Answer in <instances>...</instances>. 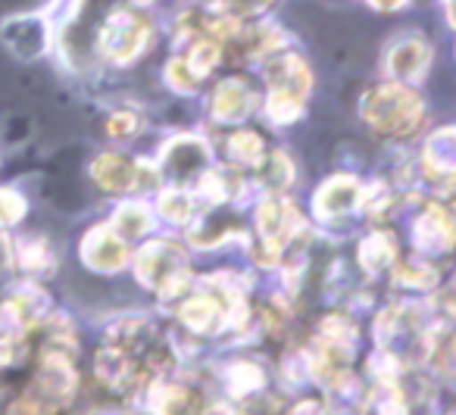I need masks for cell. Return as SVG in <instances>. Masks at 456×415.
I'll list each match as a JSON object with an SVG mask.
<instances>
[{
	"mask_svg": "<svg viewBox=\"0 0 456 415\" xmlns=\"http://www.w3.org/2000/svg\"><path fill=\"white\" fill-rule=\"evenodd\" d=\"M362 119L369 128H375L385 138H406L416 132L422 122V101L412 91L400 88L397 82L375 85L366 97H362Z\"/></svg>",
	"mask_w": 456,
	"mask_h": 415,
	"instance_id": "cell-1",
	"label": "cell"
},
{
	"mask_svg": "<svg viewBox=\"0 0 456 415\" xmlns=\"http://www.w3.org/2000/svg\"><path fill=\"white\" fill-rule=\"evenodd\" d=\"M97 47L113 63H132L151 41V26L132 10H103L97 20Z\"/></svg>",
	"mask_w": 456,
	"mask_h": 415,
	"instance_id": "cell-2",
	"label": "cell"
},
{
	"mask_svg": "<svg viewBox=\"0 0 456 415\" xmlns=\"http://www.w3.org/2000/svg\"><path fill=\"white\" fill-rule=\"evenodd\" d=\"M182 265H184V250L175 244H169V240H153V244H147L144 250L138 253V259H134L138 281L153 290H159L163 297H172L184 281H188Z\"/></svg>",
	"mask_w": 456,
	"mask_h": 415,
	"instance_id": "cell-3",
	"label": "cell"
},
{
	"mask_svg": "<svg viewBox=\"0 0 456 415\" xmlns=\"http://www.w3.org/2000/svg\"><path fill=\"white\" fill-rule=\"evenodd\" d=\"M94 182L107 191H116V194H126V191H134L141 184H147L144 178H153V172H147L138 159L119 157V153H103V157L94 159V169H91Z\"/></svg>",
	"mask_w": 456,
	"mask_h": 415,
	"instance_id": "cell-4",
	"label": "cell"
},
{
	"mask_svg": "<svg viewBox=\"0 0 456 415\" xmlns=\"http://www.w3.org/2000/svg\"><path fill=\"white\" fill-rule=\"evenodd\" d=\"M431 66V47L422 38H400L391 45L385 60V69L394 82H422Z\"/></svg>",
	"mask_w": 456,
	"mask_h": 415,
	"instance_id": "cell-5",
	"label": "cell"
},
{
	"mask_svg": "<svg viewBox=\"0 0 456 415\" xmlns=\"http://www.w3.org/2000/svg\"><path fill=\"white\" fill-rule=\"evenodd\" d=\"M266 78L275 94H288V97H294V101H304L313 85L310 66H306L297 53H275L266 66Z\"/></svg>",
	"mask_w": 456,
	"mask_h": 415,
	"instance_id": "cell-6",
	"label": "cell"
},
{
	"mask_svg": "<svg viewBox=\"0 0 456 415\" xmlns=\"http://www.w3.org/2000/svg\"><path fill=\"white\" fill-rule=\"evenodd\" d=\"M260 103V94L250 82H244L241 76L228 78L216 88L213 94V116L219 122H238L244 116H250Z\"/></svg>",
	"mask_w": 456,
	"mask_h": 415,
	"instance_id": "cell-7",
	"label": "cell"
},
{
	"mask_svg": "<svg viewBox=\"0 0 456 415\" xmlns=\"http://www.w3.org/2000/svg\"><path fill=\"white\" fill-rule=\"evenodd\" d=\"M82 256L85 263L91 265L94 272H119L122 265L128 263V253H126V244L116 232L110 228H94V232L85 234L82 240Z\"/></svg>",
	"mask_w": 456,
	"mask_h": 415,
	"instance_id": "cell-8",
	"label": "cell"
},
{
	"mask_svg": "<svg viewBox=\"0 0 456 415\" xmlns=\"http://www.w3.org/2000/svg\"><path fill=\"white\" fill-rule=\"evenodd\" d=\"M207 166V144L191 134H182L178 141H172L166 147L163 157V172L172 182H184V178H197Z\"/></svg>",
	"mask_w": 456,
	"mask_h": 415,
	"instance_id": "cell-9",
	"label": "cell"
},
{
	"mask_svg": "<svg viewBox=\"0 0 456 415\" xmlns=\"http://www.w3.org/2000/svg\"><path fill=\"white\" fill-rule=\"evenodd\" d=\"M316 203H319V213H322L325 219L347 216L360 207V184H356L350 175H338V178H331L322 191H319Z\"/></svg>",
	"mask_w": 456,
	"mask_h": 415,
	"instance_id": "cell-10",
	"label": "cell"
},
{
	"mask_svg": "<svg viewBox=\"0 0 456 415\" xmlns=\"http://www.w3.org/2000/svg\"><path fill=\"white\" fill-rule=\"evenodd\" d=\"M416 240H419V247L428 253H447L450 244H453V228H450L447 209L431 207L428 213L416 222Z\"/></svg>",
	"mask_w": 456,
	"mask_h": 415,
	"instance_id": "cell-11",
	"label": "cell"
},
{
	"mask_svg": "<svg viewBox=\"0 0 456 415\" xmlns=\"http://www.w3.org/2000/svg\"><path fill=\"white\" fill-rule=\"evenodd\" d=\"M200 403H203V396L197 394V387L188 381H166V384H159V390L153 394V406L166 409V412H191V409H203Z\"/></svg>",
	"mask_w": 456,
	"mask_h": 415,
	"instance_id": "cell-12",
	"label": "cell"
},
{
	"mask_svg": "<svg viewBox=\"0 0 456 415\" xmlns=\"http://www.w3.org/2000/svg\"><path fill=\"white\" fill-rule=\"evenodd\" d=\"M225 151H228V159L235 166H260L266 159L263 153V138L250 128H235V132L225 138Z\"/></svg>",
	"mask_w": 456,
	"mask_h": 415,
	"instance_id": "cell-13",
	"label": "cell"
},
{
	"mask_svg": "<svg viewBox=\"0 0 456 415\" xmlns=\"http://www.w3.org/2000/svg\"><path fill=\"white\" fill-rule=\"evenodd\" d=\"M20 263H22V269L28 272V275H35V278H45V275H51L53 269H57V256H53V247L47 244L41 234H32V238H26L22 240V247H20Z\"/></svg>",
	"mask_w": 456,
	"mask_h": 415,
	"instance_id": "cell-14",
	"label": "cell"
},
{
	"mask_svg": "<svg viewBox=\"0 0 456 415\" xmlns=\"http://www.w3.org/2000/svg\"><path fill=\"white\" fill-rule=\"evenodd\" d=\"M391 263H394V240H391V234H387V232L369 234V238L362 240V247H360L362 272H369V275H379V272L387 269Z\"/></svg>",
	"mask_w": 456,
	"mask_h": 415,
	"instance_id": "cell-15",
	"label": "cell"
},
{
	"mask_svg": "<svg viewBox=\"0 0 456 415\" xmlns=\"http://www.w3.org/2000/svg\"><path fill=\"white\" fill-rule=\"evenodd\" d=\"M113 228L119 238H141V234L151 228V213L141 203H126V207L116 213Z\"/></svg>",
	"mask_w": 456,
	"mask_h": 415,
	"instance_id": "cell-16",
	"label": "cell"
},
{
	"mask_svg": "<svg viewBox=\"0 0 456 415\" xmlns=\"http://www.w3.org/2000/svg\"><path fill=\"white\" fill-rule=\"evenodd\" d=\"M228 387H232V394H235V396H248V394H254V390H260L263 387L260 365L248 362V359L235 362L232 369H228Z\"/></svg>",
	"mask_w": 456,
	"mask_h": 415,
	"instance_id": "cell-17",
	"label": "cell"
},
{
	"mask_svg": "<svg viewBox=\"0 0 456 415\" xmlns=\"http://www.w3.org/2000/svg\"><path fill=\"white\" fill-rule=\"evenodd\" d=\"M397 281L410 288H435V265H428L425 259H410L400 265Z\"/></svg>",
	"mask_w": 456,
	"mask_h": 415,
	"instance_id": "cell-18",
	"label": "cell"
},
{
	"mask_svg": "<svg viewBox=\"0 0 456 415\" xmlns=\"http://www.w3.org/2000/svg\"><path fill=\"white\" fill-rule=\"evenodd\" d=\"M26 216V200L16 191H0V228L16 225Z\"/></svg>",
	"mask_w": 456,
	"mask_h": 415,
	"instance_id": "cell-19",
	"label": "cell"
},
{
	"mask_svg": "<svg viewBox=\"0 0 456 415\" xmlns=\"http://www.w3.org/2000/svg\"><path fill=\"white\" fill-rule=\"evenodd\" d=\"M159 213L169 222H184L191 216V197L182 194V191H169V194L159 200Z\"/></svg>",
	"mask_w": 456,
	"mask_h": 415,
	"instance_id": "cell-20",
	"label": "cell"
},
{
	"mask_svg": "<svg viewBox=\"0 0 456 415\" xmlns=\"http://www.w3.org/2000/svg\"><path fill=\"white\" fill-rule=\"evenodd\" d=\"M138 128H141V119H138V113H132V110H122V113H113L110 116V122H107V132H110V138H132V134H138Z\"/></svg>",
	"mask_w": 456,
	"mask_h": 415,
	"instance_id": "cell-21",
	"label": "cell"
},
{
	"mask_svg": "<svg viewBox=\"0 0 456 415\" xmlns=\"http://www.w3.org/2000/svg\"><path fill=\"white\" fill-rule=\"evenodd\" d=\"M369 4L379 10H397V7H403L406 0H369Z\"/></svg>",
	"mask_w": 456,
	"mask_h": 415,
	"instance_id": "cell-22",
	"label": "cell"
},
{
	"mask_svg": "<svg viewBox=\"0 0 456 415\" xmlns=\"http://www.w3.org/2000/svg\"><path fill=\"white\" fill-rule=\"evenodd\" d=\"M132 4H141V7H147V4H153V0H132Z\"/></svg>",
	"mask_w": 456,
	"mask_h": 415,
	"instance_id": "cell-23",
	"label": "cell"
}]
</instances>
